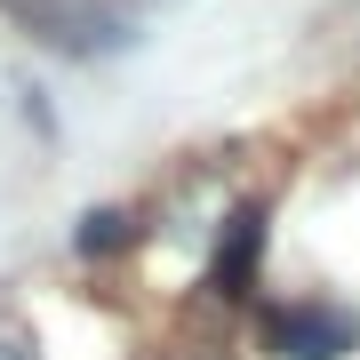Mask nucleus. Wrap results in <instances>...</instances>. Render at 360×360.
Masks as SVG:
<instances>
[{
    "instance_id": "2",
    "label": "nucleus",
    "mask_w": 360,
    "mask_h": 360,
    "mask_svg": "<svg viewBox=\"0 0 360 360\" xmlns=\"http://www.w3.org/2000/svg\"><path fill=\"white\" fill-rule=\"evenodd\" d=\"M264 336H272L281 360H345L360 345V321H352L345 304H281L264 321Z\"/></svg>"
},
{
    "instance_id": "4",
    "label": "nucleus",
    "mask_w": 360,
    "mask_h": 360,
    "mask_svg": "<svg viewBox=\"0 0 360 360\" xmlns=\"http://www.w3.org/2000/svg\"><path fill=\"white\" fill-rule=\"evenodd\" d=\"M120 240H129V217H112V208H96L89 232H80V248H89V257H104V248H120Z\"/></svg>"
},
{
    "instance_id": "5",
    "label": "nucleus",
    "mask_w": 360,
    "mask_h": 360,
    "mask_svg": "<svg viewBox=\"0 0 360 360\" xmlns=\"http://www.w3.org/2000/svg\"><path fill=\"white\" fill-rule=\"evenodd\" d=\"M0 360H32V352H25V336H0Z\"/></svg>"
},
{
    "instance_id": "3",
    "label": "nucleus",
    "mask_w": 360,
    "mask_h": 360,
    "mask_svg": "<svg viewBox=\"0 0 360 360\" xmlns=\"http://www.w3.org/2000/svg\"><path fill=\"white\" fill-rule=\"evenodd\" d=\"M257 257H264V208H240L232 232H224V257H217V288H224V296H248Z\"/></svg>"
},
{
    "instance_id": "1",
    "label": "nucleus",
    "mask_w": 360,
    "mask_h": 360,
    "mask_svg": "<svg viewBox=\"0 0 360 360\" xmlns=\"http://www.w3.org/2000/svg\"><path fill=\"white\" fill-rule=\"evenodd\" d=\"M0 8L56 56H112L136 40L129 0H0Z\"/></svg>"
}]
</instances>
